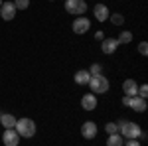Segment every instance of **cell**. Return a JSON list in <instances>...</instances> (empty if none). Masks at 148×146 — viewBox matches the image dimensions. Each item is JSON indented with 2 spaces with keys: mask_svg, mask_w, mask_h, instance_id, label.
Segmentation results:
<instances>
[{
  "mask_svg": "<svg viewBox=\"0 0 148 146\" xmlns=\"http://www.w3.org/2000/svg\"><path fill=\"white\" fill-rule=\"evenodd\" d=\"M14 130L18 132L20 138H32L36 134V123L32 119H18L16 121V126H14Z\"/></svg>",
  "mask_w": 148,
  "mask_h": 146,
  "instance_id": "1",
  "label": "cell"
},
{
  "mask_svg": "<svg viewBox=\"0 0 148 146\" xmlns=\"http://www.w3.org/2000/svg\"><path fill=\"white\" fill-rule=\"evenodd\" d=\"M119 134L125 136V138H138L140 132H142V128L138 126L136 123H132V121H119Z\"/></svg>",
  "mask_w": 148,
  "mask_h": 146,
  "instance_id": "2",
  "label": "cell"
},
{
  "mask_svg": "<svg viewBox=\"0 0 148 146\" xmlns=\"http://www.w3.org/2000/svg\"><path fill=\"white\" fill-rule=\"evenodd\" d=\"M87 85L91 87L93 93H107L109 91V79L103 77V75H91Z\"/></svg>",
  "mask_w": 148,
  "mask_h": 146,
  "instance_id": "3",
  "label": "cell"
},
{
  "mask_svg": "<svg viewBox=\"0 0 148 146\" xmlns=\"http://www.w3.org/2000/svg\"><path fill=\"white\" fill-rule=\"evenodd\" d=\"M65 12L83 16L87 12V4H85V0H65Z\"/></svg>",
  "mask_w": 148,
  "mask_h": 146,
  "instance_id": "4",
  "label": "cell"
},
{
  "mask_svg": "<svg viewBox=\"0 0 148 146\" xmlns=\"http://www.w3.org/2000/svg\"><path fill=\"white\" fill-rule=\"evenodd\" d=\"M73 34H77V36H81V34H85V32H89V28H91V22H89V18H85V16H79L75 22H73Z\"/></svg>",
  "mask_w": 148,
  "mask_h": 146,
  "instance_id": "5",
  "label": "cell"
},
{
  "mask_svg": "<svg viewBox=\"0 0 148 146\" xmlns=\"http://www.w3.org/2000/svg\"><path fill=\"white\" fill-rule=\"evenodd\" d=\"M2 142H4V146H18L20 144V136H18V132L14 128H4Z\"/></svg>",
  "mask_w": 148,
  "mask_h": 146,
  "instance_id": "6",
  "label": "cell"
},
{
  "mask_svg": "<svg viewBox=\"0 0 148 146\" xmlns=\"http://www.w3.org/2000/svg\"><path fill=\"white\" fill-rule=\"evenodd\" d=\"M97 124L93 123V121H87V123L81 124V136L83 138H87V140H93L95 136H97Z\"/></svg>",
  "mask_w": 148,
  "mask_h": 146,
  "instance_id": "7",
  "label": "cell"
},
{
  "mask_svg": "<svg viewBox=\"0 0 148 146\" xmlns=\"http://www.w3.org/2000/svg\"><path fill=\"white\" fill-rule=\"evenodd\" d=\"M0 16H2V20L10 22L12 18L16 16V6H14V2H2V6H0Z\"/></svg>",
  "mask_w": 148,
  "mask_h": 146,
  "instance_id": "8",
  "label": "cell"
},
{
  "mask_svg": "<svg viewBox=\"0 0 148 146\" xmlns=\"http://www.w3.org/2000/svg\"><path fill=\"white\" fill-rule=\"evenodd\" d=\"M119 42H116V38H105L103 40V44H101V49H103V53H107V56H113L114 51H116V47H119Z\"/></svg>",
  "mask_w": 148,
  "mask_h": 146,
  "instance_id": "9",
  "label": "cell"
},
{
  "mask_svg": "<svg viewBox=\"0 0 148 146\" xmlns=\"http://www.w3.org/2000/svg\"><path fill=\"white\" fill-rule=\"evenodd\" d=\"M93 14H95L97 22H105V20H109V16H111V12H109V8H107L105 4H95Z\"/></svg>",
  "mask_w": 148,
  "mask_h": 146,
  "instance_id": "10",
  "label": "cell"
},
{
  "mask_svg": "<svg viewBox=\"0 0 148 146\" xmlns=\"http://www.w3.org/2000/svg\"><path fill=\"white\" fill-rule=\"evenodd\" d=\"M81 107H83L85 111H95V107H97V97H95V93L83 95V97H81Z\"/></svg>",
  "mask_w": 148,
  "mask_h": 146,
  "instance_id": "11",
  "label": "cell"
},
{
  "mask_svg": "<svg viewBox=\"0 0 148 146\" xmlns=\"http://www.w3.org/2000/svg\"><path fill=\"white\" fill-rule=\"evenodd\" d=\"M128 107H130V109H132V111H136V112H144L146 111V99H142V97H130V105H128Z\"/></svg>",
  "mask_w": 148,
  "mask_h": 146,
  "instance_id": "12",
  "label": "cell"
},
{
  "mask_svg": "<svg viewBox=\"0 0 148 146\" xmlns=\"http://www.w3.org/2000/svg\"><path fill=\"white\" fill-rule=\"evenodd\" d=\"M123 91H125V95L128 97H136L138 93V85L134 79H125V83H123Z\"/></svg>",
  "mask_w": 148,
  "mask_h": 146,
  "instance_id": "13",
  "label": "cell"
},
{
  "mask_svg": "<svg viewBox=\"0 0 148 146\" xmlns=\"http://www.w3.org/2000/svg\"><path fill=\"white\" fill-rule=\"evenodd\" d=\"M75 83H77V85H87V83H89V79H91V73H89V71H87V69H79V71H77V73H75Z\"/></svg>",
  "mask_w": 148,
  "mask_h": 146,
  "instance_id": "14",
  "label": "cell"
},
{
  "mask_svg": "<svg viewBox=\"0 0 148 146\" xmlns=\"http://www.w3.org/2000/svg\"><path fill=\"white\" fill-rule=\"evenodd\" d=\"M16 117L14 114H6V112H2V117H0V123H2V126L4 128H14L16 126Z\"/></svg>",
  "mask_w": 148,
  "mask_h": 146,
  "instance_id": "15",
  "label": "cell"
},
{
  "mask_svg": "<svg viewBox=\"0 0 148 146\" xmlns=\"http://www.w3.org/2000/svg\"><path fill=\"white\" fill-rule=\"evenodd\" d=\"M123 144H125V140H123V136L119 132L109 134V138H107V146H123Z\"/></svg>",
  "mask_w": 148,
  "mask_h": 146,
  "instance_id": "16",
  "label": "cell"
},
{
  "mask_svg": "<svg viewBox=\"0 0 148 146\" xmlns=\"http://www.w3.org/2000/svg\"><path fill=\"white\" fill-rule=\"evenodd\" d=\"M116 42H119V44H130V42H132V32H128V30L121 32V36L116 38Z\"/></svg>",
  "mask_w": 148,
  "mask_h": 146,
  "instance_id": "17",
  "label": "cell"
},
{
  "mask_svg": "<svg viewBox=\"0 0 148 146\" xmlns=\"http://www.w3.org/2000/svg\"><path fill=\"white\" fill-rule=\"evenodd\" d=\"M109 18H111V22H113L114 26H123V24H125V16H123V14H111Z\"/></svg>",
  "mask_w": 148,
  "mask_h": 146,
  "instance_id": "18",
  "label": "cell"
},
{
  "mask_svg": "<svg viewBox=\"0 0 148 146\" xmlns=\"http://www.w3.org/2000/svg\"><path fill=\"white\" fill-rule=\"evenodd\" d=\"M14 6H16V10H26L30 6V0H14Z\"/></svg>",
  "mask_w": 148,
  "mask_h": 146,
  "instance_id": "19",
  "label": "cell"
},
{
  "mask_svg": "<svg viewBox=\"0 0 148 146\" xmlns=\"http://www.w3.org/2000/svg\"><path fill=\"white\" fill-rule=\"evenodd\" d=\"M105 130H107L109 134H114V132H119V124L116 123H107L105 124Z\"/></svg>",
  "mask_w": 148,
  "mask_h": 146,
  "instance_id": "20",
  "label": "cell"
},
{
  "mask_svg": "<svg viewBox=\"0 0 148 146\" xmlns=\"http://www.w3.org/2000/svg\"><path fill=\"white\" fill-rule=\"evenodd\" d=\"M138 97H142V99H146L148 97V85L146 83H142V85H138V93H136Z\"/></svg>",
  "mask_w": 148,
  "mask_h": 146,
  "instance_id": "21",
  "label": "cell"
},
{
  "mask_svg": "<svg viewBox=\"0 0 148 146\" xmlns=\"http://www.w3.org/2000/svg\"><path fill=\"white\" fill-rule=\"evenodd\" d=\"M101 71H103L101 63H93L91 69H89V73H91V75H101Z\"/></svg>",
  "mask_w": 148,
  "mask_h": 146,
  "instance_id": "22",
  "label": "cell"
},
{
  "mask_svg": "<svg viewBox=\"0 0 148 146\" xmlns=\"http://www.w3.org/2000/svg\"><path fill=\"white\" fill-rule=\"evenodd\" d=\"M123 146H140V142H138V138H126V142Z\"/></svg>",
  "mask_w": 148,
  "mask_h": 146,
  "instance_id": "23",
  "label": "cell"
},
{
  "mask_svg": "<svg viewBox=\"0 0 148 146\" xmlns=\"http://www.w3.org/2000/svg\"><path fill=\"white\" fill-rule=\"evenodd\" d=\"M138 51H140L142 56H146V53H148V44H146V42H140V45H138Z\"/></svg>",
  "mask_w": 148,
  "mask_h": 146,
  "instance_id": "24",
  "label": "cell"
},
{
  "mask_svg": "<svg viewBox=\"0 0 148 146\" xmlns=\"http://www.w3.org/2000/svg\"><path fill=\"white\" fill-rule=\"evenodd\" d=\"M123 105H125V107H128V105H130V97H128V95H125V97H123Z\"/></svg>",
  "mask_w": 148,
  "mask_h": 146,
  "instance_id": "25",
  "label": "cell"
},
{
  "mask_svg": "<svg viewBox=\"0 0 148 146\" xmlns=\"http://www.w3.org/2000/svg\"><path fill=\"white\" fill-rule=\"evenodd\" d=\"M95 38L97 40H103V32H95Z\"/></svg>",
  "mask_w": 148,
  "mask_h": 146,
  "instance_id": "26",
  "label": "cell"
},
{
  "mask_svg": "<svg viewBox=\"0 0 148 146\" xmlns=\"http://www.w3.org/2000/svg\"><path fill=\"white\" fill-rule=\"evenodd\" d=\"M0 6H2V0H0Z\"/></svg>",
  "mask_w": 148,
  "mask_h": 146,
  "instance_id": "27",
  "label": "cell"
}]
</instances>
